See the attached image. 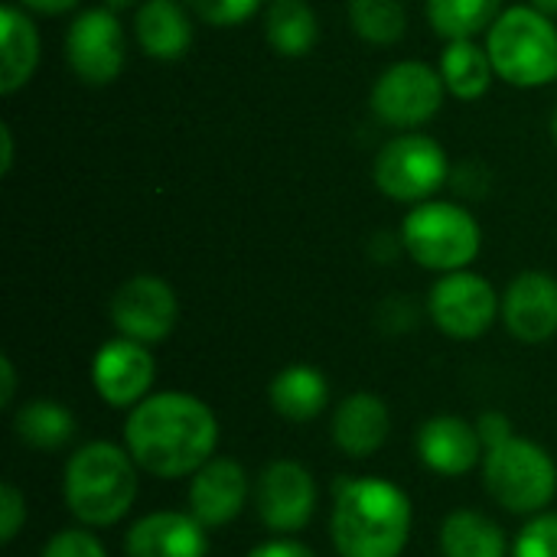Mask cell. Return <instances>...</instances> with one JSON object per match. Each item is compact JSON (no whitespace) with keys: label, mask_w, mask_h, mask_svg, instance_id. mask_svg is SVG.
<instances>
[{"label":"cell","mask_w":557,"mask_h":557,"mask_svg":"<svg viewBox=\"0 0 557 557\" xmlns=\"http://www.w3.org/2000/svg\"><path fill=\"white\" fill-rule=\"evenodd\" d=\"M219 444L212 408L186 392H157L131 408L124 421V447L134 463L160 480L193 476L206 467Z\"/></svg>","instance_id":"cell-1"},{"label":"cell","mask_w":557,"mask_h":557,"mask_svg":"<svg viewBox=\"0 0 557 557\" xmlns=\"http://www.w3.org/2000/svg\"><path fill=\"white\" fill-rule=\"evenodd\" d=\"M414 509L401 486L382 476H343L333 486L330 535L339 557H401Z\"/></svg>","instance_id":"cell-2"},{"label":"cell","mask_w":557,"mask_h":557,"mask_svg":"<svg viewBox=\"0 0 557 557\" xmlns=\"http://www.w3.org/2000/svg\"><path fill=\"white\" fill-rule=\"evenodd\" d=\"M62 496L85 529H108L121 522L137 499V463L131 450L111 441L78 447L65 463Z\"/></svg>","instance_id":"cell-3"},{"label":"cell","mask_w":557,"mask_h":557,"mask_svg":"<svg viewBox=\"0 0 557 557\" xmlns=\"http://www.w3.org/2000/svg\"><path fill=\"white\" fill-rule=\"evenodd\" d=\"M496 75L512 88H542L557 78V26L539 7H509L486 33Z\"/></svg>","instance_id":"cell-4"},{"label":"cell","mask_w":557,"mask_h":557,"mask_svg":"<svg viewBox=\"0 0 557 557\" xmlns=\"http://www.w3.org/2000/svg\"><path fill=\"white\" fill-rule=\"evenodd\" d=\"M401 248L428 271H463L483 248L480 222L457 202H418L401 222Z\"/></svg>","instance_id":"cell-5"},{"label":"cell","mask_w":557,"mask_h":557,"mask_svg":"<svg viewBox=\"0 0 557 557\" xmlns=\"http://www.w3.org/2000/svg\"><path fill=\"white\" fill-rule=\"evenodd\" d=\"M486 493L512 516H539L557 493V467L552 454L535 441L512 437L483 457Z\"/></svg>","instance_id":"cell-6"},{"label":"cell","mask_w":557,"mask_h":557,"mask_svg":"<svg viewBox=\"0 0 557 557\" xmlns=\"http://www.w3.org/2000/svg\"><path fill=\"white\" fill-rule=\"evenodd\" d=\"M447 176H450L447 150L434 137L418 131L392 137L379 150L372 166V180L382 196L414 206L434 196L447 183Z\"/></svg>","instance_id":"cell-7"},{"label":"cell","mask_w":557,"mask_h":557,"mask_svg":"<svg viewBox=\"0 0 557 557\" xmlns=\"http://www.w3.org/2000/svg\"><path fill=\"white\" fill-rule=\"evenodd\" d=\"M444 78L441 69H431L428 62L405 59L388 65L375 85H372V111L388 127H421L428 124L441 104H444Z\"/></svg>","instance_id":"cell-8"},{"label":"cell","mask_w":557,"mask_h":557,"mask_svg":"<svg viewBox=\"0 0 557 557\" xmlns=\"http://www.w3.org/2000/svg\"><path fill=\"white\" fill-rule=\"evenodd\" d=\"M428 313L434 326L450 339H480L503 313V300L496 287L473 271H450L444 274L428 297Z\"/></svg>","instance_id":"cell-9"},{"label":"cell","mask_w":557,"mask_h":557,"mask_svg":"<svg viewBox=\"0 0 557 557\" xmlns=\"http://www.w3.org/2000/svg\"><path fill=\"white\" fill-rule=\"evenodd\" d=\"M65 62L85 85H111L127 62V33L114 10H82L65 33Z\"/></svg>","instance_id":"cell-10"},{"label":"cell","mask_w":557,"mask_h":557,"mask_svg":"<svg viewBox=\"0 0 557 557\" xmlns=\"http://www.w3.org/2000/svg\"><path fill=\"white\" fill-rule=\"evenodd\" d=\"M180 320L176 290L153 274H137L124 281L111 297V323L121 336L144 346L163 343Z\"/></svg>","instance_id":"cell-11"},{"label":"cell","mask_w":557,"mask_h":557,"mask_svg":"<svg viewBox=\"0 0 557 557\" xmlns=\"http://www.w3.org/2000/svg\"><path fill=\"white\" fill-rule=\"evenodd\" d=\"M313 509H317V480L304 463L274 460L261 470L255 483V512L271 532L290 535L307 529Z\"/></svg>","instance_id":"cell-12"},{"label":"cell","mask_w":557,"mask_h":557,"mask_svg":"<svg viewBox=\"0 0 557 557\" xmlns=\"http://www.w3.org/2000/svg\"><path fill=\"white\" fill-rule=\"evenodd\" d=\"M157 379L153 352L127 336L108 339L91 359V385L111 408H137Z\"/></svg>","instance_id":"cell-13"},{"label":"cell","mask_w":557,"mask_h":557,"mask_svg":"<svg viewBox=\"0 0 557 557\" xmlns=\"http://www.w3.org/2000/svg\"><path fill=\"white\" fill-rule=\"evenodd\" d=\"M248 496H251V483L245 467L228 457H212L206 467L193 473L189 512L206 529H222L245 512Z\"/></svg>","instance_id":"cell-14"},{"label":"cell","mask_w":557,"mask_h":557,"mask_svg":"<svg viewBox=\"0 0 557 557\" xmlns=\"http://www.w3.org/2000/svg\"><path fill=\"white\" fill-rule=\"evenodd\" d=\"M506 330L529 346H539L557 333V281L545 271L519 274L503 294Z\"/></svg>","instance_id":"cell-15"},{"label":"cell","mask_w":557,"mask_h":557,"mask_svg":"<svg viewBox=\"0 0 557 557\" xmlns=\"http://www.w3.org/2000/svg\"><path fill=\"white\" fill-rule=\"evenodd\" d=\"M209 535L193 512H150L124 535V557H206Z\"/></svg>","instance_id":"cell-16"},{"label":"cell","mask_w":557,"mask_h":557,"mask_svg":"<svg viewBox=\"0 0 557 557\" xmlns=\"http://www.w3.org/2000/svg\"><path fill=\"white\" fill-rule=\"evenodd\" d=\"M414 444H418L421 463L441 476H463L486 457L476 424L457 414H437L424 421Z\"/></svg>","instance_id":"cell-17"},{"label":"cell","mask_w":557,"mask_h":557,"mask_svg":"<svg viewBox=\"0 0 557 557\" xmlns=\"http://www.w3.org/2000/svg\"><path fill=\"white\" fill-rule=\"evenodd\" d=\"M330 434H333V444L346 457L369 460L385 447V441L392 434L388 405L372 392H356V395L343 398L339 408L333 411Z\"/></svg>","instance_id":"cell-18"},{"label":"cell","mask_w":557,"mask_h":557,"mask_svg":"<svg viewBox=\"0 0 557 557\" xmlns=\"http://www.w3.org/2000/svg\"><path fill=\"white\" fill-rule=\"evenodd\" d=\"M134 36L150 59L176 62L193 46V23L180 0H144L134 13Z\"/></svg>","instance_id":"cell-19"},{"label":"cell","mask_w":557,"mask_h":557,"mask_svg":"<svg viewBox=\"0 0 557 557\" xmlns=\"http://www.w3.org/2000/svg\"><path fill=\"white\" fill-rule=\"evenodd\" d=\"M0 91L13 95L33 78L39 65V33L33 20L13 3L0 7Z\"/></svg>","instance_id":"cell-20"},{"label":"cell","mask_w":557,"mask_h":557,"mask_svg":"<svg viewBox=\"0 0 557 557\" xmlns=\"http://www.w3.org/2000/svg\"><path fill=\"white\" fill-rule=\"evenodd\" d=\"M271 408L294 424H307L320 418L330 405V382L313 366H287L271 379L268 388Z\"/></svg>","instance_id":"cell-21"},{"label":"cell","mask_w":557,"mask_h":557,"mask_svg":"<svg viewBox=\"0 0 557 557\" xmlns=\"http://www.w3.org/2000/svg\"><path fill=\"white\" fill-rule=\"evenodd\" d=\"M444 557H506V532L476 509H457L441 525Z\"/></svg>","instance_id":"cell-22"},{"label":"cell","mask_w":557,"mask_h":557,"mask_svg":"<svg viewBox=\"0 0 557 557\" xmlns=\"http://www.w3.org/2000/svg\"><path fill=\"white\" fill-rule=\"evenodd\" d=\"M441 78L454 98L476 101L490 91L496 69L486 46H476L473 39H454L441 55Z\"/></svg>","instance_id":"cell-23"},{"label":"cell","mask_w":557,"mask_h":557,"mask_svg":"<svg viewBox=\"0 0 557 557\" xmlns=\"http://www.w3.org/2000/svg\"><path fill=\"white\" fill-rule=\"evenodd\" d=\"M264 36L277 55L300 59L317 46L320 23L307 0H271L264 13Z\"/></svg>","instance_id":"cell-24"},{"label":"cell","mask_w":557,"mask_h":557,"mask_svg":"<svg viewBox=\"0 0 557 557\" xmlns=\"http://www.w3.org/2000/svg\"><path fill=\"white\" fill-rule=\"evenodd\" d=\"M13 431H16L20 444L52 454V450H62L65 444H72L75 418L65 405H59L52 398H36V401H26L13 414Z\"/></svg>","instance_id":"cell-25"},{"label":"cell","mask_w":557,"mask_h":557,"mask_svg":"<svg viewBox=\"0 0 557 557\" xmlns=\"http://www.w3.org/2000/svg\"><path fill=\"white\" fill-rule=\"evenodd\" d=\"M503 0H428V23L431 29L454 42V39H473L476 33H490Z\"/></svg>","instance_id":"cell-26"},{"label":"cell","mask_w":557,"mask_h":557,"mask_svg":"<svg viewBox=\"0 0 557 557\" xmlns=\"http://www.w3.org/2000/svg\"><path fill=\"white\" fill-rule=\"evenodd\" d=\"M349 23L359 39L392 46L405 36L408 13L401 0H349Z\"/></svg>","instance_id":"cell-27"},{"label":"cell","mask_w":557,"mask_h":557,"mask_svg":"<svg viewBox=\"0 0 557 557\" xmlns=\"http://www.w3.org/2000/svg\"><path fill=\"white\" fill-rule=\"evenodd\" d=\"M512 557H557V512H539L519 532Z\"/></svg>","instance_id":"cell-28"},{"label":"cell","mask_w":557,"mask_h":557,"mask_svg":"<svg viewBox=\"0 0 557 557\" xmlns=\"http://www.w3.org/2000/svg\"><path fill=\"white\" fill-rule=\"evenodd\" d=\"M186 7L209 26H238L261 10V0H186Z\"/></svg>","instance_id":"cell-29"},{"label":"cell","mask_w":557,"mask_h":557,"mask_svg":"<svg viewBox=\"0 0 557 557\" xmlns=\"http://www.w3.org/2000/svg\"><path fill=\"white\" fill-rule=\"evenodd\" d=\"M39 557H108V552L88 529H62L42 545Z\"/></svg>","instance_id":"cell-30"},{"label":"cell","mask_w":557,"mask_h":557,"mask_svg":"<svg viewBox=\"0 0 557 557\" xmlns=\"http://www.w3.org/2000/svg\"><path fill=\"white\" fill-rule=\"evenodd\" d=\"M26 522V499L13 483H0V542L10 545Z\"/></svg>","instance_id":"cell-31"},{"label":"cell","mask_w":557,"mask_h":557,"mask_svg":"<svg viewBox=\"0 0 557 557\" xmlns=\"http://www.w3.org/2000/svg\"><path fill=\"white\" fill-rule=\"evenodd\" d=\"M476 434L483 441V450H493V447H503L506 441H512L516 428H512V421L503 411H486L476 421Z\"/></svg>","instance_id":"cell-32"},{"label":"cell","mask_w":557,"mask_h":557,"mask_svg":"<svg viewBox=\"0 0 557 557\" xmlns=\"http://www.w3.org/2000/svg\"><path fill=\"white\" fill-rule=\"evenodd\" d=\"M248 557H317L307 545L294 542V539H274V542H264L258 548H251Z\"/></svg>","instance_id":"cell-33"},{"label":"cell","mask_w":557,"mask_h":557,"mask_svg":"<svg viewBox=\"0 0 557 557\" xmlns=\"http://www.w3.org/2000/svg\"><path fill=\"white\" fill-rule=\"evenodd\" d=\"M13 392H16V369L10 362V356L0 359V408L13 405Z\"/></svg>","instance_id":"cell-34"},{"label":"cell","mask_w":557,"mask_h":557,"mask_svg":"<svg viewBox=\"0 0 557 557\" xmlns=\"http://www.w3.org/2000/svg\"><path fill=\"white\" fill-rule=\"evenodd\" d=\"M20 3L36 13H65V10L78 7V0H20Z\"/></svg>","instance_id":"cell-35"},{"label":"cell","mask_w":557,"mask_h":557,"mask_svg":"<svg viewBox=\"0 0 557 557\" xmlns=\"http://www.w3.org/2000/svg\"><path fill=\"white\" fill-rule=\"evenodd\" d=\"M0 140H3V153H0V173H10L13 166V131L3 124L0 127Z\"/></svg>","instance_id":"cell-36"},{"label":"cell","mask_w":557,"mask_h":557,"mask_svg":"<svg viewBox=\"0 0 557 557\" xmlns=\"http://www.w3.org/2000/svg\"><path fill=\"white\" fill-rule=\"evenodd\" d=\"M532 7H539L548 16H557V0H532Z\"/></svg>","instance_id":"cell-37"},{"label":"cell","mask_w":557,"mask_h":557,"mask_svg":"<svg viewBox=\"0 0 557 557\" xmlns=\"http://www.w3.org/2000/svg\"><path fill=\"white\" fill-rule=\"evenodd\" d=\"M134 3H140V0H104V7H108V10H114V13H117V10L134 7Z\"/></svg>","instance_id":"cell-38"},{"label":"cell","mask_w":557,"mask_h":557,"mask_svg":"<svg viewBox=\"0 0 557 557\" xmlns=\"http://www.w3.org/2000/svg\"><path fill=\"white\" fill-rule=\"evenodd\" d=\"M552 131H555V140H557V108H555V117H552Z\"/></svg>","instance_id":"cell-39"}]
</instances>
